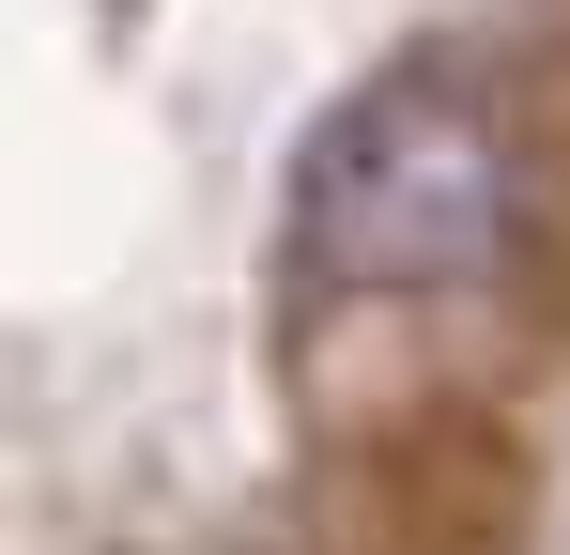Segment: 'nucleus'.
<instances>
[{"label":"nucleus","instance_id":"f257e3e1","mask_svg":"<svg viewBox=\"0 0 570 555\" xmlns=\"http://www.w3.org/2000/svg\"><path fill=\"white\" fill-rule=\"evenodd\" d=\"M524 247V124L493 62L463 47H401L340 93L278 185V278L324 324H416V309H463L493 293Z\"/></svg>","mask_w":570,"mask_h":555}]
</instances>
